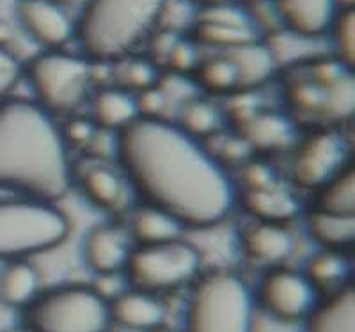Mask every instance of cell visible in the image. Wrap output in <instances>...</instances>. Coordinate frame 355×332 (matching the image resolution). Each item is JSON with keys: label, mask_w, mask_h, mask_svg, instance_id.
<instances>
[{"label": "cell", "mask_w": 355, "mask_h": 332, "mask_svg": "<svg viewBox=\"0 0 355 332\" xmlns=\"http://www.w3.org/2000/svg\"><path fill=\"white\" fill-rule=\"evenodd\" d=\"M116 155L146 204L185 227H211L230 217L236 191L217 158L164 118H137L119 132Z\"/></svg>", "instance_id": "cell-1"}, {"label": "cell", "mask_w": 355, "mask_h": 332, "mask_svg": "<svg viewBox=\"0 0 355 332\" xmlns=\"http://www.w3.org/2000/svg\"><path fill=\"white\" fill-rule=\"evenodd\" d=\"M69 186L68 144L49 110L27 100L0 102V189L55 203Z\"/></svg>", "instance_id": "cell-2"}, {"label": "cell", "mask_w": 355, "mask_h": 332, "mask_svg": "<svg viewBox=\"0 0 355 332\" xmlns=\"http://www.w3.org/2000/svg\"><path fill=\"white\" fill-rule=\"evenodd\" d=\"M166 0H87L77 36L85 59L117 61L150 36Z\"/></svg>", "instance_id": "cell-3"}, {"label": "cell", "mask_w": 355, "mask_h": 332, "mask_svg": "<svg viewBox=\"0 0 355 332\" xmlns=\"http://www.w3.org/2000/svg\"><path fill=\"white\" fill-rule=\"evenodd\" d=\"M256 299L242 276L215 270L196 284L185 332H254Z\"/></svg>", "instance_id": "cell-4"}, {"label": "cell", "mask_w": 355, "mask_h": 332, "mask_svg": "<svg viewBox=\"0 0 355 332\" xmlns=\"http://www.w3.org/2000/svg\"><path fill=\"white\" fill-rule=\"evenodd\" d=\"M24 324L31 332H109L110 300L87 284H62L41 290L24 308Z\"/></svg>", "instance_id": "cell-5"}, {"label": "cell", "mask_w": 355, "mask_h": 332, "mask_svg": "<svg viewBox=\"0 0 355 332\" xmlns=\"http://www.w3.org/2000/svg\"><path fill=\"white\" fill-rule=\"evenodd\" d=\"M69 220L53 203L40 199L0 201V259H27L61 245Z\"/></svg>", "instance_id": "cell-6"}, {"label": "cell", "mask_w": 355, "mask_h": 332, "mask_svg": "<svg viewBox=\"0 0 355 332\" xmlns=\"http://www.w3.org/2000/svg\"><path fill=\"white\" fill-rule=\"evenodd\" d=\"M288 107L309 118H348L354 110L352 68L336 59H316L286 80Z\"/></svg>", "instance_id": "cell-7"}, {"label": "cell", "mask_w": 355, "mask_h": 332, "mask_svg": "<svg viewBox=\"0 0 355 332\" xmlns=\"http://www.w3.org/2000/svg\"><path fill=\"white\" fill-rule=\"evenodd\" d=\"M202 256L194 243L183 238L162 243H141L133 249L125 272L132 288L148 293L173 292L194 281L201 272Z\"/></svg>", "instance_id": "cell-8"}, {"label": "cell", "mask_w": 355, "mask_h": 332, "mask_svg": "<svg viewBox=\"0 0 355 332\" xmlns=\"http://www.w3.org/2000/svg\"><path fill=\"white\" fill-rule=\"evenodd\" d=\"M37 103L49 112H73L82 105L91 85V62L82 55L49 50L24 68Z\"/></svg>", "instance_id": "cell-9"}, {"label": "cell", "mask_w": 355, "mask_h": 332, "mask_svg": "<svg viewBox=\"0 0 355 332\" xmlns=\"http://www.w3.org/2000/svg\"><path fill=\"white\" fill-rule=\"evenodd\" d=\"M318 295L304 272L274 267L261 279L254 299L275 320L302 322L318 306Z\"/></svg>", "instance_id": "cell-10"}, {"label": "cell", "mask_w": 355, "mask_h": 332, "mask_svg": "<svg viewBox=\"0 0 355 332\" xmlns=\"http://www.w3.org/2000/svg\"><path fill=\"white\" fill-rule=\"evenodd\" d=\"M347 142L334 130H318L304 139L293 158L291 176L304 189L318 191L348 166Z\"/></svg>", "instance_id": "cell-11"}, {"label": "cell", "mask_w": 355, "mask_h": 332, "mask_svg": "<svg viewBox=\"0 0 355 332\" xmlns=\"http://www.w3.org/2000/svg\"><path fill=\"white\" fill-rule=\"evenodd\" d=\"M132 251L128 233L114 224L93 226L82 240V258L98 276H116L125 270Z\"/></svg>", "instance_id": "cell-12"}, {"label": "cell", "mask_w": 355, "mask_h": 332, "mask_svg": "<svg viewBox=\"0 0 355 332\" xmlns=\"http://www.w3.org/2000/svg\"><path fill=\"white\" fill-rule=\"evenodd\" d=\"M17 12L25 33L50 50H59L75 34L71 18L55 0H20Z\"/></svg>", "instance_id": "cell-13"}, {"label": "cell", "mask_w": 355, "mask_h": 332, "mask_svg": "<svg viewBox=\"0 0 355 332\" xmlns=\"http://www.w3.org/2000/svg\"><path fill=\"white\" fill-rule=\"evenodd\" d=\"M240 245L250 263L274 268L281 267L293 254L295 238L286 224L256 220L242 231Z\"/></svg>", "instance_id": "cell-14"}, {"label": "cell", "mask_w": 355, "mask_h": 332, "mask_svg": "<svg viewBox=\"0 0 355 332\" xmlns=\"http://www.w3.org/2000/svg\"><path fill=\"white\" fill-rule=\"evenodd\" d=\"M274 8L291 33L302 37L327 34L341 11L339 0H274Z\"/></svg>", "instance_id": "cell-15"}, {"label": "cell", "mask_w": 355, "mask_h": 332, "mask_svg": "<svg viewBox=\"0 0 355 332\" xmlns=\"http://www.w3.org/2000/svg\"><path fill=\"white\" fill-rule=\"evenodd\" d=\"M110 315L121 327L150 332L166 324L167 309L157 295L132 288L110 300Z\"/></svg>", "instance_id": "cell-16"}, {"label": "cell", "mask_w": 355, "mask_h": 332, "mask_svg": "<svg viewBox=\"0 0 355 332\" xmlns=\"http://www.w3.org/2000/svg\"><path fill=\"white\" fill-rule=\"evenodd\" d=\"M242 207L261 222L288 224L300 213V201L297 195L279 182L259 189H245Z\"/></svg>", "instance_id": "cell-17"}, {"label": "cell", "mask_w": 355, "mask_h": 332, "mask_svg": "<svg viewBox=\"0 0 355 332\" xmlns=\"http://www.w3.org/2000/svg\"><path fill=\"white\" fill-rule=\"evenodd\" d=\"M306 322V332H355L354 283H348L318 302Z\"/></svg>", "instance_id": "cell-18"}, {"label": "cell", "mask_w": 355, "mask_h": 332, "mask_svg": "<svg viewBox=\"0 0 355 332\" xmlns=\"http://www.w3.org/2000/svg\"><path fill=\"white\" fill-rule=\"evenodd\" d=\"M41 274L27 259H11L0 270V302L8 308H27L41 292Z\"/></svg>", "instance_id": "cell-19"}, {"label": "cell", "mask_w": 355, "mask_h": 332, "mask_svg": "<svg viewBox=\"0 0 355 332\" xmlns=\"http://www.w3.org/2000/svg\"><path fill=\"white\" fill-rule=\"evenodd\" d=\"M139 116L137 100L125 87H105L93 98V121L100 130L121 132Z\"/></svg>", "instance_id": "cell-20"}, {"label": "cell", "mask_w": 355, "mask_h": 332, "mask_svg": "<svg viewBox=\"0 0 355 332\" xmlns=\"http://www.w3.org/2000/svg\"><path fill=\"white\" fill-rule=\"evenodd\" d=\"M239 135L249 142L252 150L275 151L290 144L293 139V123L283 114L258 110L245 125L240 126Z\"/></svg>", "instance_id": "cell-21"}, {"label": "cell", "mask_w": 355, "mask_h": 332, "mask_svg": "<svg viewBox=\"0 0 355 332\" xmlns=\"http://www.w3.org/2000/svg\"><path fill=\"white\" fill-rule=\"evenodd\" d=\"M226 53L239 69L240 91L252 89L256 85L265 84L274 75L275 66H277L270 46L263 45L258 40L226 50Z\"/></svg>", "instance_id": "cell-22"}, {"label": "cell", "mask_w": 355, "mask_h": 332, "mask_svg": "<svg viewBox=\"0 0 355 332\" xmlns=\"http://www.w3.org/2000/svg\"><path fill=\"white\" fill-rule=\"evenodd\" d=\"M309 235L323 249L343 252L355 242V215H339L313 208L307 217Z\"/></svg>", "instance_id": "cell-23"}, {"label": "cell", "mask_w": 355, "mask_h": 332, "mask_svg": "<svg viewBox=\"0 0 355 332\" xmlns=\"http://www.w3.org/2000/svg\"><path fill=\"white\" fill-rule=\"evenodd\" d=\"M187 227L162 208L144 204L133 213L132 233L141 243H162L183 238Z\"/></svg>", "instance_id": "cell-24"}, {"label": "cell", "mask_w": 355, "mask_h": 332, "mask_svg": "<svg viewBox=\"0 0 355 332\" xmlns=\"http://www.w3.org/2000/svg\"><path fill=\"white\" fill-rule=\"evenodd\" d=\"M307 279L313 283V286L318 290V293L338 292L343 286H347L350 281V263L339 251H329L323 249L322 252H316L313 258L307 261L306 272Z\"/></svg>", "instance_id": "cell-25"}, {"label": "cell", "mask_w": 355, "mask_h": 332, "mask_svg": "<svg viewBox=\"0 0 355 332\" xmlns=\"http://www.w3.org/2000/svg\"><path fill=\"white\" fill-rule=\"evenodd\" d=\"M82 191L91 204L114 210L123 199V180L110 167L91 166L82 176Z\"/></svg>", "instance_id": "cell-26"}, {"label": "cell", "mask_w": 355, "mask_h": 332, "mask_svg": "<svg viewBox=\"0 0 355 332\" xmlns=\"http://www.w3.org/2000/svg\"><path fill=\"white\" fill-rule=\"evenodd\" d=\"M315 208L331 213L355 215V169L352 164L316 191Z\"/></svg>", "instance_id": "cell-27"}, {"label": "cell", "mask_w": 355, "mask_h": 332, "mask_svg": "<svg viewBox=\"0 0 355 332\" xmlns=\"http://www.w3.org/2000/svg\"><path fill=\"white\" fill-rule=\"evenodd\" d=\"M194 78L206 93L227 94L240 91L239 69L227 53L199 61L198 68L194 69Z\"/></svg>", "instance_id": "cell-28"}, {"label": "cell", "mask_w": 355, "mask_h": 332, "mask_svg": "<svg viewBox=\"0 0 355 332\" xmlns=\"http://www.w3.org/2000/svg\"><path fill=\"white\" fill-rule=\"evenodd\" d=\"M192 40L202 45L231 50L256 41V28L196 20L192 25Z\"/></svg>", "instance_id": "cell-29"}, {"label": "cell", "mask_w": 355, "mask_h": 332, "mask_svg": "<svg viewBox=\"0 0 355 332\" xmlns=\"http://www.w3.org/2000/svg\"><path fill=\"white\" fill-rule=\"evenodd\" d=\"M220 110L206 100H190L185 103L180 116V128L190 137H211L220 128Z\"/></svg>", "instance_id": "cell-30"}, {"label": "cell", "mask_w": 355, "mask_h": 332, "mask_svg": "<svg viewBox=\"0 0 355 332\" xmlns=\"http://www.w3.org/2000/svg\"><path fill=\"white\" fill-rule=\"evenodd\" d=\"M334 36L338 59L348 68L355 66V11L354 8H341L331 30Z\"/></svg>", "instance_id": "cell-31"}, {"label": "cell", "mask_w": 355, "mask_h": 332, "mask_svg": "<svg viewBox=\"0 0 355 332\" xmlns=\"http://www.w3.org/2000/svg\"><path fill=\"white\" fill-rule=\"evenodd\" d=\"M158 78H160V69H158L157 62L151 59H130L125 64V75L123 80L128 85V91H141L151 89L157 87Z\"/></svg>", "instance_id": "cell-32"}, {"label": "cell", "mask_w": 355, "mask_h": 332, "mask_svg": "<svg viewBox=\"0 0 355 332\" xmlns=\"http://www.w3.org/2000/svg\"><path fill=\"white\" fill-rule=\"evenodd\" d=\"M196 20L215 21V24L234 25V27H254V20L250 12L245 11L239 4H214L206 6L202 11L198 12Z\"/></svg>", "instance_id": "cell-33"}, {"label": "cell", "mask_w": 355, "mask_h": 332, "mask_svg": "<svg viewBox=\"0 0 355 332\" xmlns=\"http://www.w3.org/2000/svg\"><path fill=\"white\" fill-rule=\"evenodd\" d=\"M167 66L174 69L176 73H194V69L199 64L198 46L194 40H187V37H178L167 57Z\"/></svg>", "instance_id": "cell-34"}, {"label": "cell", "mask_w": 355, "mask_h": 332, "mask_svg": "<svg viewBox=\"0 0 355 332\" xmlns=\"http://www.w3.org/2000/svg\"><path fill=\"white\" fill-rule=\"evenodd\" d=\"M24 75V66L4 45H0V102L11 94Z\"/></svg>", "instance_id": "cell-35"}, {"label": "cell", "mask_w": 355, "mask_h": 332, "mask_svg": "<svg viewBox=\"0 0 355 332\" xmlns=\"http://www.w3.org/2000/svg\"><path fill=\"white\" fill-rule=\"evenodd\" d=\"M62 130V137H64L66 144H73L77 148H89V144L94 141L100 128L96 123L89 118H73L66 123Z\"/></svg>", "instance_id": "cell-36"}, {"label": "cell", "mask_w": 355, "mask_h": 332, "mask_svg": "<svg viewBox=\"0 0 355 332\" xmlns=\"http://www.w3.org/2000/svg\"><path fill=\"white\" fill-rule=\"evenodd\" d=\"M135 100H137V109L141 118H162V110L167 105L166 93L158 85L151 87V89L141 91L139 96H135Z\"/></svg>", "instance_id": "cell-37"}, {"label": "cell", "mask_w": 355, "mask_h": 332, "mask_svg": "<svg viewBox=\"0 0 355 332\" xmlns=\"http://www.w3.org/2000/svg\"><path fill=\"white\" fill-rule=\"evenodd\" d=\"M243 183L247 189H259V186L272 185L277 182L275 173L263 162H249L243 167Z\"/></svg>", "instance_id": "cell-38"}, {"label": "cell", "mask_w": 355, "mask_h": 332, "mask_svg": "<svg viewBox=\"0 0 355 332\" xmlns=\"http://www.w3.org/2000/svg\"><path fill=\"white\" fill-rule=\"evenodd\" d=\"M252 150L249 142L242 137V135H236V137H231L224 142V146L220 150V157L226 160V162H240L243 158L249 157V151Z\"/></svg>", "instance_id": "cell-39"}, {"label": "cell", "mask_w": 355, "mask_h": 332, "mask_svg": "<svg viewBox=\"0 0 355 332\" xmlns=\"http://www.w3.org/2000/svg\"><path fill=\"white\" fill-rule=\"evenodd\" d=\"M178 37H180L178 33H173V30H164L158 36H155L153 41H151V52H153L151 61L157 62V59H162L164 62H167V57H169Z\"/></svg>", "instance_id": "cell-40"}, {"label": "cell", "mask_w": 355, "mask_h": 332, "mask_svg": "<svg viewBox=\"0 0 355 332\" xmlns=\"http://www.w3.org/2000/svg\"><path fill=\"white\" fill-rule=\"evenodd\" d=\"M2 332H31L27 327H12V329H6Z\"/></svg>", "instance_id": "cell-41"}, {"label": "cell", "mask_w": 355, "mask_h": 332, "mask_svg": "<svg viewBox=\"0 0 355 332\" xmlns=\"http://www.w3.org/2000/svg\"><path fill=\"white\" fill-rule=\"evenodd\" d=\"M236 2H242V4L252 6V4H259V2H263V0H236Z\"/></svg>", "instance_id": "cell-42"}, {"label": "cell", "mask_w": 355, "mask_h": 332, "mask_svg": "<svg viewBox=\"0 0 355 332\" xmlns=\"http://www.w3.org/2000/svg\"><path fill=\"white\" fill-rule=\"evenodd\" d=\"M150 332H174V331H171V329H167L166 325H162V327L153 329V331H150Z\"/></svg>", "instance_id": "cell-43"}, {"label": "cell", "mask_w": 355, "mask_h": 332, "mask_svg": "<svg viewBox=\"0 0 355 332\" xmlns=\"http://www.w3.org/2000/svg\"><path fill=\"white\" fill-rule=\"evenodd\" d=\"M189 2H192V4H194V2H205V0H189Z\"/></svg>", "instance_id": "cell-44"}]
</instances>
